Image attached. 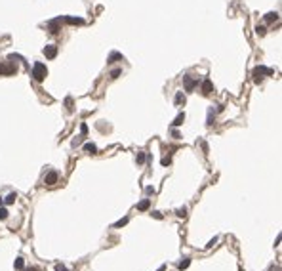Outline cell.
Returning a JSON list of instances; mask_svg holds the SVG:
<instances>
[{
    "label": "cell",
    "mask_w": 282,
    "mask_h": 271,
    "mask_svg": "<svg viewBox=\"0 0 282 271\" xmlns=\"http://www.w3.org/2000/svg\"><path fill=\"white\" fill-rule=\"evenodd\" d=\"M31 75H32V78H35L36 82H42L44 78L48 76V69H46V65L40 63V61H36L35 65H32V73H31Z\"/></svg>",
    "instance_id": "obj_1"
},
{
    "label": "cell",
    "mask_w": 282,
    "mask_h": 271,
    "mask_svg": "<svg viewBox=\"0 0 282 271\" xmlns=\"http://www.w3.org/2000/svg\"><path fill=\"white\" fill-rule=\"evenodd\" d=\"M42 54L46 55V59H55V55H57V46H55V44H46Z\"/></svg>",
    "instance_id": "obj_2"
},
{
    "label": "cell",
    "mask_w": 282,
    "mask_h": 271,
    "mask_svg": "<svg viewBox=\"0 0 282 271\" xmlns=\"http://www.w3.org/2000/svg\"><path fill=\"white\" fill-rule=\"evenodd\" d=\"M183 84H185V90H187V92H193V90L198 86V80H195L193 76L185 75V76H183Z\"/></svg>",
    "instance_id": "obj_3"
},
{
    "label": "cell",
    "mask_w": 282,
    "mask_h": 271,
    "mask_svg": "<svg viewBox=\"0 0 282 271\" xmlns=\"http://www.w3.org/2000/svg\"><path fill=\"white\" fill-rule=\"evenodd\" d=\"M59 23H61V17H57L55 21H52V23H48V31H50V35H57V32L61 31Z\"/></svg>",
    "instance_id": "obj_4"
},
{
    "label": "cell",
    "mask_w": 282,
    "mask_h": 271,
    "mask_svg": "<svg viewBox=\"0 0 282 271\" xmlns=\"http://www.w3.org/2000/svg\"><path fill=\"white\" fill-rule=\"evenodd\" d=\"M57 179H59V174L55 172V170H52V172H48V174H46L44 182H46L48 185H53V183H57Z\"/></svg>",
    "instance_id": "obj_5"
},
{
    "label": "cell",
    "mask_w": 282,
    "mask_h": 271,
    "mask_svg": "<svg viewBox=\"0 0 282 271\" xmlns=\"http://www.w3.org/2000/svg\"><path fill=\"white\" fill-rule=\"evenodd\" d=\"M0 75H4V76L15 75V67L14 65H0Z\"/></svg>",
    "instance_id": "obj_6"
},
{
    "label": "cell",
    "mask_w": 282,
    "mask_h": 271,
    "mask_svg": "<svg viewBox=\"0 0 282 271\" xmlns=\"http://www.w3.org/2000/svg\"><path fill=\"white\" fill-rule=\"evenodd\" d=\"M212 92H213V84H212L210 78H206V80L202 82V94L208 96V94H212Z\"/></svg>",
    "instance_id": "obj_7"
},
{
    "label": "cell",
    "mask_w": 282,
    "mask_h": 271,
    "mask_svg": "<svg viewBox=\"0 0 282 271\" xmlns=\"http://www.w3.org/2000/svg\"><path fill=\"white\" fill-rule=\"evenodd\" d=\"M185 101H187V97H185V94H183V92H177V94H175V97H174V103H175L177 107L185 105Z\"/></svg>",
    "instance_id": "obj_8"
},
{
    "label": "cell",
    "mask_w": 282,
    "mask_h": 271,
    "mask_svg": "<svg viewBox=\"0 0 282 271\" xmlns=\"http://www.w3.org/2000/svg\"><path fill=\"white\" fill-rule=\"evenodd\" d=\"M65 23H69V25H84V19L82 17H63Z\"/></svg>",
    "instance_id": "obj_9"
},
{
    "label": "cell",
    "mask_w": 282,
    "mask_h": 271,
    "mask_svg": "<svg viewBox=\"0 0 282 271\" xmlns=\"http://www.w3.org/2000/svg\"><path fill=\"white\" fill-rule=\"evenodd\" d=\"M120 59H124L120 52H111V54H109V59H107V61H109V63H116V61H120Z\"/></svg>",
    "instance_id": "obj_10"
},
{
    "label": "cell",
    "mask_w": 282,
    "mask_h": 271,
    "mask_svg": "<svg viewBox=\"0 0 282 271\" xmlns=\"http://www.w3.org/2000/svg\"><path fill=\"white\" fill-rule=\"evenodd\" d=\"M149 206H151V200H149V199H143V200H139V202H137V210H139V212L149 210Z\"/></svg>",
    "instance_id": "obj_11"
},
{
    "label": "cell",
    "mask_w": 282,
    "mask_h": 271,
    "mask_svg": "<svg viewBox=\"0 0 282 271\" xmlns=\"http://www.w3.org/2000/svg\"><path fill=\"white\" fill-rule=\"evenodd\" d=\"M276 19H278V14H276V12H269V14H265V23H275Z\"/></svg>",
    "instance_id": "obj_12"
},
{
    "label": "cell",
    "mask_w": 282,
    "mask_h": 271,
    "mask_svg": "<svg viewBox=\"0 0 282 271\" xmlns=\"http://www.w3.org/2000/svg\"><path fill=\"white\" fill-rule=\"evenodd\" d=\"M185 122V113H179V115L175 117V120H174V128H177V126H181V124Z\"/></svg>",
    "instance_id": "obj_13"
},
{
    "label": "cell",
    "mask_w": 282,
    "mask_h": 271,
    "mask_svg": "<svg viewBox=\"0 0 282 271\" xmlns=\"http://www.w3.org/2000/svg\"><path fill=\"white\" fill-rule=\"evenodd\" d=\"M273 75V71H271V69H267V67H255V69H254V75Z\"/></svg>",
    "instance_id": "obj_14"
},
{
    "label": "cell",
    "mask_w": 282,
    "mask_h": 271,
    "mask_svg": "<svg viewBox=\"0 0 282 271\" xmlns=\"http://www.w3.org/2000/svg\"><path fill=\"white\" fill-rule=\"evenodd\" d=\"M84 151H86V153H90V155H95V153H97L95 143H86V145H84Z\"/></svg>",
    "instance_id": "obj_15"
},
{
    "label": "cell",
    "mask_w": 282,
    "mask_h": 271,
    "mask_svg": "<svg viewBox=\"0 0 282 271\" xmlns=\"http://www.w3.org/2000/svg\"><path fill=\"white\" fill-rule=\"evenodd\" d=\"M15 199H17V195H15V193H10V195H6L4 202H6V204H14V202H15Z\"/></svg>",
    "instance_id": "obj_16"
},
{
    "label": "cell",
    "mask_w": 282,
    "mask_h": 271,
    "mask_svg": "<svg viewBox=\"0 0 282 271\" xmlns=\"http://www.w3.org/2000/svg\"><path fill=\"white\" fill-rule=\"evenodd\" d=\"M14 265H15V269H25V262H23V258H15Z\"/></svg>",
    "instance_id": "obj_17"
},
{
    "label": "cell",
    "mask_w": 282,
    "mask_h": 271,
    "mask_svg": "<svg viewBox=\"0 0 282 271\" xmlns=\"http://www.w3.org/2000/svg\"><path fill=\"white\" fill-rule=\"evenodd\" d=\"M189 264H191V260H189V258H185V260H181V262L177 264V267L183 271V269H187V267H189Z\"/></svg>",
    "instance_id": "obj_18"
},
{
    "label": "cell",
    "mask_w": 282,
    "mask_h": 271,
    "mask_svg": "<svg viewBox=\"0 0 282 271\" xmlns=\"http://www.w3.org/2000/svg\"><path fill=\"white\" fill-rule=\"evenodd\" d=\"M265 32H267V29H265L263 25H257V27H255V35H257V37H263Z\"/></svg>",
    "instance_id": "obj_19"
},
{
    "label": "cell",
    "mask_w": 282,
    "mask_h": 271,
    "mask_svg": "<svg viewBox=\"0 0 282 271\" xmlns=\"http://www.w3.org/2000/svg\"><path fill=\"white\" fill-rule=\"evenodd\" d=\"M122 75V69H118V67H116V69H112L111 71V78H118Z\"/></svg>",
    "instance_id": "obj_20"
},
{
    "label": "cell",
    "mask_w": 282,
    "mask_h": 271,
    "mask_svg": "<svg viewBox=\"0 0 282 271\" xmlns=\"http://www.w3.org/2000/svg\"><path fill=\"white\" fill-rule=\"evenodd\" d=\"M126 223H128V218H122L120 222H116L115 225H112V227H116V229H120V227H122V225H126Z\"/></svg>",
    "instance_id": "obj_21"
},
{
    "label": "cell",
    "mask_w": 282,
    "mask_h": 271,
    "mask_svg": "<svg viewBox=\"0 0 282 271\" xmlns=\"http://www.w3.org/2000/svg\"><path fill=\"white\" fill-rule=\"evenodd\" d=\"M6 218H8V208L0 206V220H6Z\"/></svg>",
    "instance_id": "obj_22"
},
{
    "label": "cell",
    "mask_w": 282,
    "mask_h": 271,
    "mask_svg": "<svg viewBox=\"0 0 282 271\" xmlns=\"http://www.w3.org/2000/svg\"><path fill=\"white\" fill-rule=\"evenodd\" d=\"M175 214H177L179 218H185V216H187V208H185V206H183V208H179V210H177Z\"/></svg>",
    "instance_id": "obj_23"
},
{
    "label": "cell",
    "mask_w": 282,
    "mask_h": 271,
    "mask_svg": "<svg viewBox=\"0 0 282 271\" xmlns=\"http://www.w3.org/2000/svg\"><path fill=\"white\" fill-rule=\"evenodd\" d=\"M216 243H217V237H213V239H210V241H208V244H206V248H212V246H213V244H216Z\"/></svg>",
    "instance_id": "obj_24"
},
{
    "label": "cell",
    "mask_w": 282,
    "mask_h": 271,
    "mask_svg": "<svg viewBox=\"0 0 282 271\" xmlns=\"http://www.w3.org/2000/svg\"><path fill=\"white\" fill-rule=\"evenodd\" d=\"M137 162H139V164L145 162V153H137Z\"/></svg>",
    "instance_id": "obj_25"
},
{
    "label": "cell",
    "mask_w": 282,
    "mask_h": 271,
    "mask_svg": "<svg viewBox=\"0 0 282 271\" xmlns=\"http://www.w3.org/2000/svg\"><path fill=\"white\" fill-rule=\"evenodd\" d=\"M80 132H82V136H86V134H88V126H86V122H82V124H80Z\"/></svg>",
    "instance_id": "obj_26"
},
{
    "label": "cell",
    "mask_w": 282,
    "mask_h": 271,
    "mask_svg": "<svg viewBox=\"0 0 282 271\" xmlns=\"http://www.w3.org/2000/svg\"><path fill=\"white\" fill-rule=\"evenodd\" d=\"M145 193H147V195L154 193V187H153V185H147V187H145Z\"/></svg>",
    "instance_id": "obj_27"
},
{
    "label": "cell",
    "mask_w": 282,
    "mask_h": 271,
    "mask_svg": "<svg viewBox=\"0 0 282 271\" xmlns=\"http://www.w3.org/2000/svg\"><path fill=\"white\" fill-rule=\"evenodd\" d=\"M172 138H175V140H179V138H181V134H179V132H177V130L174 128V130H172Z\"/></svg>",
    "instance_id": "obj_28"
},
{
    "label": "cell",
    "mask_w": 282,
    "mask_h": 271,
    "mask_svg": "<svg viewBox=\"0 0 282 271\" xmlns=\"http://www.w3.org/2000/svg\"><path fill=\"white\" fill-rule=\"evenodd\" d=\"M170 162H172V159H170V157H164V159H162V166H168Z\"/></svg>",
    "instance_id": "obj_29"
},
{
    "label": "cell",
    "mask_w": 282,
    "mask_h": 271,
    "mask_svg": "<svg viewBox=\"0 0 282 271\" xmlns=\"http://www.w3.org/2000/svg\"><path fill=\"white\" fill-rule=\"evenodd\" d=\"M151 216L156 218V220H162V214H160V212H151Z\"/></svg>",
    "instance_id": "obj_30"
},
{
    "label": "cell",
    "mask_w": 282,
    "mask_h": 271,
    "mask_svg": "<svg viewBox=\"0 0 282 271\" xmlns=\"http://www.w3.org/2000/svg\"><path fill=\"white\" fill-rule=\"evenodd\" d=\"M55 271H69V269H67V267H63L61 264H57V265H55Z\"/></svg>",
    "instance_id": "obj_31"
},
{
    "label": "cell",
    "mask_w": 282,
    "mask_h": 271,
    "mask_svg": "<svg viewBox=\"0 0 282 271\" xmlns=\"http://www.w3.org/2000/svg\"><path fill=\"white\" fill-rule=\"evenodd\" d=\"M65 103H67V109H69V111L73 109V105H71V103H73V101H71V97H67V101H65Z\"/></svg>",
    "instance_id": "obj_32"
},
{
    "label": "cell",
    "mask_w": 282,
    "mask_h": 271,
    "mask_svg": "<svg viewBox=\"0 0 282 271\" xmlns=\"http://www.w3.org/2000/svg\"><path fill=\"white\" fill-rule=\"evenodd\" d=\"M25 271H40V269H38V267H27Z\"/></svg>",
    "instance_id": "obj_33"
},
{
    "label": "cell",
    "mask_w": 282,
    "mask_h": 271,
    "mask_svg": "<svg viewBox=\"0 0 282 271\" xmlns=\"http://www.w3.org/2000/svg\"><path fill=\"white\" fill-rule=\"evenodd\" d=\"M2 202H4V199H2V197H0V204H2Z\"/></svg>",
    "instance_id": "obj_34"
}]
</instances>
